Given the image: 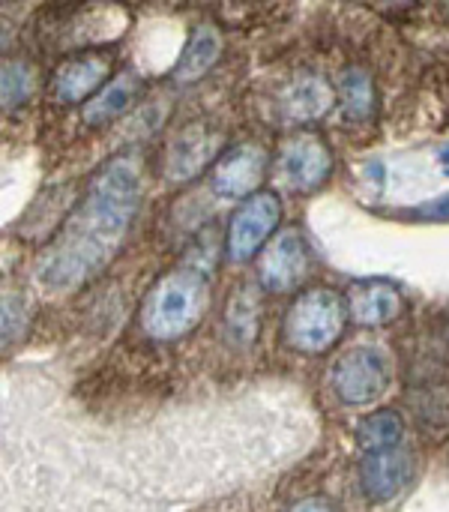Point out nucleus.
Listing matches in <instances>:
<instances>
[{
	"label": "nucleus",
	"mask_w": 449,
	"mask_h": 512,
	"mask_svg": "<svg viewBox=\"0 0 449 512\" xmlns=\"http://www.w3.org/2000/svg\"><path fill=\"white\" fill-rule=\"evenodd\" d=\"M210 309V264L198 261L195 252L162 273L144 294L138 324L153 342H177L189 336Z\"/></svg>",
	"instance_id": "nucleus-2"
},
{
	"label": "nucleus",
	"mask_w": 449,
	"mask_h": 512,
	"mask_svg": "<svg viewBox=\"0 0 449 512\" xmlns=\"http://www.w3.org/2000/svg\"><path fill=\"white\" fill-rule=\"evenodd\" d=\"M285 512H336L333 510V504L327 501V498H303V501H297L291 510H285Z\"/></svg>",
	"instance_id": "nucleus-22"
},
{
	"label": "nucleus",
	"mask_w": 449,
	"mask_h": 512,
	"mask_svg": "<svg viewBox=\"0 0 449 512\" xmlns=\"http://www.w3.org/2000/svg\"><path fill=\"white\" fill-rule=\"evenodd\" d=\"M279 102H282L279 108L288 120L312 123V120H321L336 105V90L321 75H300L297 81H291L282 90Z\"/></svg>",
	"instance_id": "nucleus-13"
},
{
	"label": "nucleus",
	"mask_w": 449,
	"mask_h": 512,
	"mask_svg": "<svg viewBox=\"0 0 449 512\" xmlns=\"http://www.w3.org/2000/svg\"><path fill=\"white\" fill-rule=\"evenodd\" d=\"M282 219V201L276 192L261 189L252 198H246L231 222H228V234H225V258L234 264L249 261L252 255H261V249L270 243V237L276 234Z\"/></svg>",
	"instance_id": "nucleus-5"
},
{
	"label": "nucleus",
	"mask_w": 449,
	"mask_h": 512,
	"mask_svg": "<svg viewBox=\"0 0 449 512\" xmlns=\"http://www.w3.org/2000/svg\"><path fill=\"white\" fill-rule=\"evenodd\" d=\"M411 474H414V456L408 450L402 447L375 450L366 453L360 462V489L366 501L387 504L408 486Z\"/></svg>",
	"instance_id": "nucleus-11"
},
{
	"label": "nucleus",
	"mask_w": 449,
	"mask_h": 512,
	"mask_svg": "<svg viewBox=\"0 0 449 512\" xmlns=\"http://www.w3.org/2000/svg\"><path fill=\"white\" fill-rule=\"evenodd\" d=\"M339 102L345 117L351 120H369L378 105L375 81L363 66H348L339 78Z\"/></svg>",
	"instance_id": "nucleus-17"
},
{
	"label": "nucleus",
	"mask_w": 449,
	"mask_h": 512,
	"mask_svg": "<svg viewBox=\"0 0 449 512\" xmlns=\"http://www.w3.org/2000/svg\"><path fill=\"white\" fill-rule=\"evenodd\" d=\"M393 216L408 219V222H449V192L426 201V204H417L411 210H393Z\"/></svg>",
	"instance_id": "nucleus-21"
},
{
	"label": "nucleus",
	"mask_w": 449,
	"mask_h": 512,
	"mask_svg": "<svg viewBox=\"0 0 449 512\" xmlns=\"http://www.w3.org/2000/svg\"><path fill=\"white\" fill-rule=\"evenodd\" d=\"M33 81H36V75L24 60H6L3 72H0V102H3V108L6 111L21 108L33 93Z\"/></svg>",
	"instance_id": "nucleus-19"
},
{
	"label": "nucleus",
	"mask_w": 449,
	"mask_h": 512,
	"mask_svg": "<svg viewBox=\"0 0 449 512\" xmlns=\"http://www.w3.org/2000/svg\"><path fill=\"white\" fill-rule=\"evenodd\" d=\"M441 162H449V150L447 153H441Z\"/></svg>",
	"instance_id": "nucleus-23"
},
{
	"label": "nucleus",
	"mask_w": 449,
	"mask_h": 512,
	"mask_svg": "<svg viewBox=\"0 0 449 512\" xmlns=\"http://www.w3.org/2000/svg\"><path fill=\"white\" fill-rule=\"evenodd\" d=\"M402 435H405V420L393 408H381V411L363 417L360 426H357V441H360V447L366 453L399 447Z\"/></svg>",
	"instance_id": "nucleus-18"
},
{
	"label": "nucleus",
	"mask_w": 449,
	"mask_h": 512,
	"mask_svg": "<svg viewBox=\"0 0 449 512\" xmlns=\"http://www.w3.org/2000/svg\"><path fill=\"white\" fill-rule=\"evenodd\" d=\"M348 303L333 288H309L285 312L282 339L288 348L300 354H324L330 351L348 327Z\"/></svg>",
	"instance_id": "nucleus-3"
},
{
	"label": "nucleus",
	"mask_w": 449,
	"mask_h": 512,
	"mask_svg": "<svg viewBox=\"0 0 449 512\" xmlns=\"http://www.w3.org/2000/svg\"><path fill=\"white\" fill-rule=\"evenodd\" d=\"M222 30L213 24V21H204L192 30L174 72H171V81L174 84H195L198 78H204L222 57Z\"/></svg>",
	"instance_id": "nucleus-14"
},
{
	"label": "nucleus",
	"mask_w": 449,
	"mask_h": 512,
	"mask_svg": "<svg viewBox=\"0 0 449 512\" xmlns=\"http://www.w3.org/2000/svg\"><path fill=\"white\" fill-rule=\"evenodd\" d=\"M309 264L312 255L306 237L300 234V228H285L261 249L255 279L267 294H291L309 276Z\"/></svg>",
	"instance_id": "nucleus-7"
},
{
	"label": "nucleus",
	"mask_w": 449,
	"mask_h": 512,
	"mask_svg": "<svg viewBox=\"0 0 449 512\" xmlns=\"http://www.w3.org/2000/svg\"><path fill=\"white\" fill-rule=\"evenodd\" d=\"M225 138L219 129L207 123H189L171 135L162 159V177L168 183H189L195 180L210 162H219Z\"/></svg>",
	"instance_id": "nucleus-9"
},
{
	"label": "nucleus",
	"mask_w": 449,
	"mask_h": 512,
	"mask_svg": "<svg viewBox=\"0 0 449 512\" xmlns=\"http://www.w3.org/2000/svg\"><path fill=\"white\" fill-rule=\"evenodd\" d=\"M267 165H270V156L258 141H240L219 156L213 177H210L213 192L228 201H234V198L246 201L255 192H261L258 186L267 177Z\"/></svg>",
	"instance_id": "nucleus-10"
},
{
	"label": "nucleus",
	"mask_w": 449,
	"mask_h": 512,
	"mask_svg": "<svg viewBox=\"0 0 449 512\" xmlns=\"http://www.w3.org/2000/svg\"><path fill=\"white\" fill-rule=\"evenodd\" d=\"M348 315L357 327H384L402 312V291L390 279H357L348 288Z\"/></svg>",
	"instance_id": "nucleus-12"
},
{
	"label": "nucleus",
	"mask_w": 449,
	"mask_h": 512,
	"mask_svg": "<svg viewBox=\"0 0 449 512\" xmlns=\"http://www.w3.org/2000/svg\"><path fill=\"white\" fill-rule=\"evenodd\" d=\"M330 387L345 405H369L390 387V360L381 348L357 345L348 348L330 369Z\"/></svg>",
	"instance_id": "nucleus-4"
},
{
	"label": "nucleus",
	"mask_w": 449,
	"mask_h": 512,
	"mask_svg": "<svg viewBox=\"0 0 449 512\" xmlns=\"http://www.w3.org/2000/svg\"><path fill=\"white\" fill-rule=\"evenodd\" d=\"M27 327V312L18 294H6L3 297V345H12L21 339Z\"/></svg>",
	"instance_id": "nucleus-20"
},
{
	"label": "nucleus",
	"mask_w": 449,
	"mask_h": 512,
	"mask_svg": "<svg viewBox=\"0 0 449 512\" xmlns=\"http://www.w3.org/2000/svg\"><path fill=\"white\" fill-rule=\"evenodd\" d=\"M258 327H261V297L252 285H240L225 306V336L237 348H246L258 339Z\"/></svg>",
	"instance_id": "nucleus-16"
},
{
	"label": "nucleus",
	"mask_w": 449,
	"mask_h": 512,
	"mask_svg": "<svg viewBox=\"0 0 449 512\" xmlns=\"http://www.w3.org/2000/svg\"><path fill=\"white\" fill-rule=\"evenodd\" d=\"M276 174L291 192H315L333 174V153L318 132L300 129L282 141L276 156Z\"/></svg>",
	"instance_id": "nucleus-6"
},
{
	"label": "nucleus",
	"mask_w": 449,
	"mask_h": 512,
	"mask_svg": "<svg viewBox=\"0 0 449 512\" xmlns=\"http://www.w3.org/2000/svg\"><path fill=\"white\" fill-rule=\"evenodd\" d=\"M111 69H114V54L105 48H87L81 54H72L51 75L48 84L51 99L60 105H81V102L87 105L111 84L108 81Z\"/></svg>",
	"instance_id": "nucleus-8"
},
{
	"label": "nucleus",
	"mask_w": 449,
	"mask_h": 512,
	"mask_svg": "<svg viewBox=\"0 0 449 512\" xmlns=\"http://www.w3.org/2000/svg\"><path fill=\"white\" fill-rule=\"evenodd\" d=\"M141 192L144 177L138 156H114L105 162L93 174L84 201L36 261V279L48 291H72L102 273L132 231Z\"/></svg>",
	"instance_id": "nucleus-1"
},
{
	"label": "nucleus",
	"mask_w": 449,
	"mask_h": 512,
	"mask_svg": "<svg viewBox=\"0 0 449 512\" xmlns=\"http://www.w3.org/2000/svg\"><path fill=\"white\" fill-rule=\"evenodd\" d=\"M141 90H144V81L135 72H120L93 102L84 105V111H81L84 123L93 126V129L108 126L111 120H117L120 114H126L138 102Z\"/></svg>",
	"instance_id": "nucleus-15"
}]
</instances>
